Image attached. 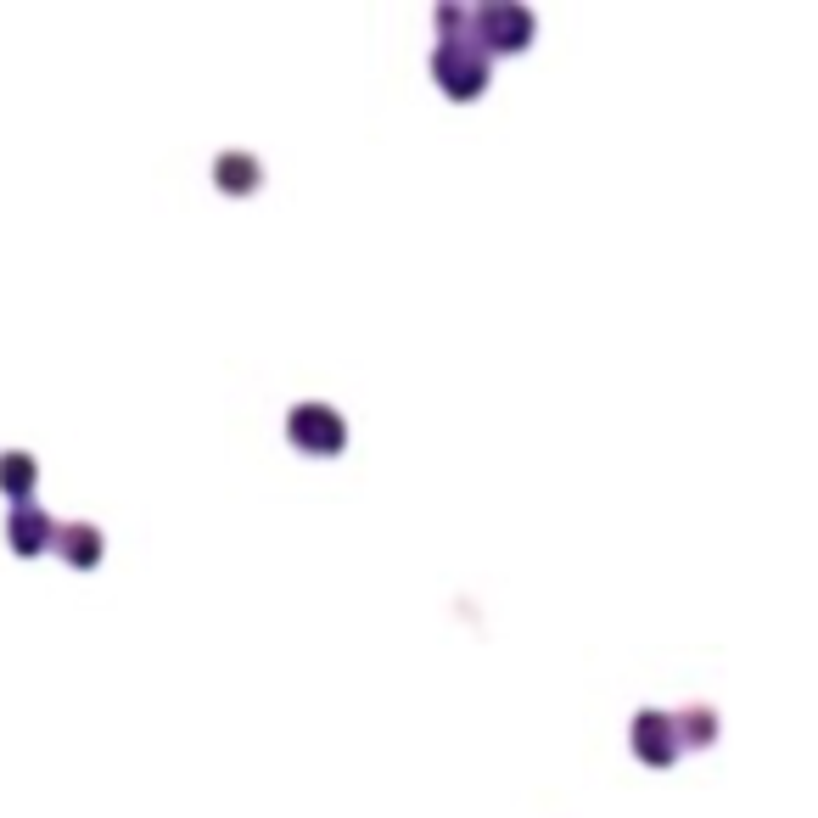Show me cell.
Returning a JSON list of instances; mask_svg holds the SVG:
<instances>
[{"mask_svg": "<svg viewBox=\"0 0 818 818\" xmlns=\"http://www.w3.org/2000/svg\"><path fill=\"white\" fill-rule=\"evenodd\" d=\"M712 729H718V723L706 718V712H684V718H678V734H684V746H706V740H712Z\"/></svg>", "mask_w": 818, "mask_h": 818, "instance_id": "obj_9", "label": "cell"}, {"mask_svg": "<svg viewBox=\"0 0 818 818\" xmlns=\"http://www.w3.org/2000/svg\"><path fill=\"white\" fill-rule=\"evenodd\" d=\"M6 544H12L17 555L57 550V522H51V510H40L34 499L29 505H12V516H6Z\"/></svg>", "mask_w": 818, "mask_h": 818, "instance_id": "obj_4", "label": "cell"}, {"mask_svg": "<svg viewBox=\"0 0 818 818\" xmlns=\"http://www.w3.org/2000/svg\"><path fill=\"white\" fill-rule=\"evenodd\" d=\"M57 555L73 566V572H96L101 555H107V538H101V527H90V522H68V527H57Z\"/></svg>", "mask_w": 818, "mask_h": 818, "instance_id": "obj_6", "label": "cell"}, {"mask_svg": "<svg viewBox=\"0 0 818 818\" xmlns=\"http://www.w3.org/2000/svg\"><path fill=\"white\" fill-rule=\"evenodd\" d=\"M213 185L225 197H253L258 185H264V169H258L253 152H219L213 157Z\"/></svg>", "mask_w": 818, "mask_h": 818, "instance_id": "obj_7", "label": "cell"}, {"mask_svg": "<svg viewBox=\"0 0 818 818\" xmlns=\"http://www.w3.org/2000/svg\"><path fill=\"white\" fill-rule=\"evenodd\" d=\"M286 438H292L297 454H309V460H331V454L348 449V421H342L331 404H292L286 415Z\"/></svg>", "mask_w": 818, "mask_h": 818, "instance_id": "obj_2", "label": "cell"}, {"mask_svg": "<svg viewBox=\"0 0 818 818\" xmlns=\"http://www.w3.org/2000/svg\"><path fill=\"white\" fill-rule=\"evenodd\" d=\"M634 751L650 768H667L678 757V723H667L662 712H639L634 718Z\"/></svg>", "mask_w": 818, "mask_h": 818, "instance_id": "obj_5", "label": "cell"}, {"mask_svg": "<svg viewBox=\"0 0 818 818\" xmlns=\"http://www.w3.org/2000/svg\"><path fill=\"white\" fill-rule=\"evenodd\" d=\"M488 51H482L477 40H454V45H438V57H432V79H438L443 96L454 101H477L482 90H488Z\"/></svg>", "mask_w": 818, "mask_h": 818, "instance_id": "obj_1", "label": "cell"}, {"mask_svg": "<svg viewBox=\"0 0 818 818\" xmlns=\"http://www.w3.org/2000/svg\"><path fill=\"white\" fill-rule=\"evenodd\" d=\"M471 40L488 51V57H516L533 45V12L527 6H471Z\"/></svg>", "mask_w": 818, "mask_h": 818, "instance_id": "obj_3", "label": "cell"}, {"mask_svg": "<svg viewBox=\"0 0 818 818\" xmlns=\"http://www.w3.org/2000/svg\"><path fill=\"white\" fill-rule=\"evenodd\" d=\"M40 488V460L23 449H6L0 454V494L12 499V505H29V494Z\"/></svg>", "mask_w": 818, "mask_h": 818, "instance_id": "obj_8", "label": "cell"}]
</instances>
